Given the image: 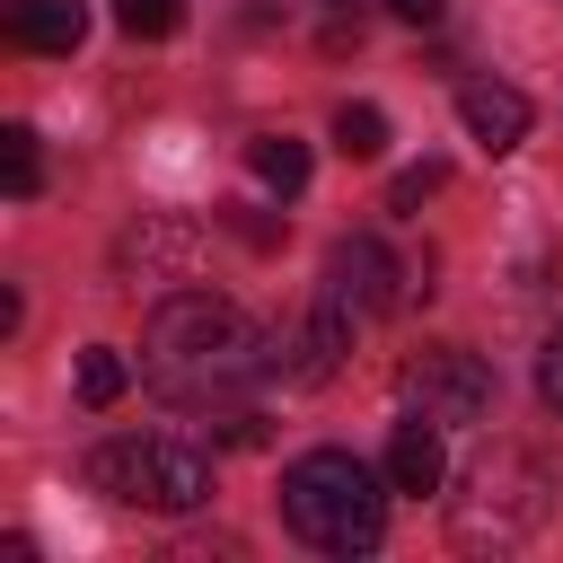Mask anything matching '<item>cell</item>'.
Wrapping results in <instances>:
<instances>
[{
  "label": "cell",
  "instance_id": "obj_17",
  "mask_svg": "<svg viewBox=\"0 0 563 563\" xmlns=\"http://www.w3.org/2000/svg\"><path fill=\"white\" fill-rule=\"evenodd\" d=\"M537 396L563 413V325H554V334H545V352H537Z\"/></svg>",
  "mask_w": 563,
  "mask_h": 563
},
{
  "label": "cell",
  "instance_id": "obj_7",
  "mask_svg": "<svg viewBox=\"0 0 563 563\" xmlns=\"http://www.w3.org/2000/svg\"><path fill=\"white\" fill-rule=\"evenodd\" d=\"M325 290L352 299L361 317H387V308L405 299V264H396L378 238H334V255H325Z\"/></svg>",
  "mask_w": 563,
  "mask_h": 563
},
{
  "label": "cell",
  "instance_id": "obj_12",
  "mask_svg": "<svg viewBox=\"0 0 563 563\" xmlns=\"http://www.w3.org/2000/svg\"><path fill=\"white\" fill-rule=\"evenodd\" d=\"M0 185H9V202H35L44 194V158H35V132L26 123L0 132Z\"/></svg>",
  "mask_w": 563,
  "mask_h": 563
},
{
  "label": "cell",
  "instance_id": "obj_18",
  "mask_svg": "<svg viewBox=\"0 0 563 563\" xmlns=\"http://www.w3.org/2000/svg\"><path fill=\"white\" fill-rule=\"evenodd\" d=\"M220 220H229V229H238L246 246H282V220H264V211H246V202H229Z\"/></svg>",
  "mask_w": 563,
  "mask_h": 563
},
{
  "label": "cell",
  "instance_id": "obj_16",
  "mask_svg": "<svg viewBox=\"0 0 563 563\" xmlns=\"http://www.w3.org/2000/svg\"><path fill=\"white\" fill-rule=\"evenodd\" d=\"M449 185V158H422V167H405L396 185H387V211H413V202H431Z\"/></svg>",
  "mask_w": 563,
  "mask_h": 563
},
{
  "label": "cell",
  "instance_id": "obj_5",
  "mask_svg": "<svg viewBox=\"0 0 563 563\" xmlns=\"http://www.w3.org/2000/svg\"><path fill=\"white\" fill-rule=\"evenodd\" d=\"M396 387H405V413H431L440 431L493 413V369H484L466 343H431V352H413V361L396 369Z\"/></svg>",
  "mask_w": 563,
  "mask_h": 563
},
{
  "label": "cell",
  "instance_id": "obj_9",
  "mask_svg": "<svg viewBox=\"0 0 563 563\" xmlns=\"http://www.w3.org/2000/svg\"><path fill=\"white\" fill-rule=\"evenodd\" d=\"M387 484L396 493H440L449 484V449H440V422L431 413H405L387 431Z\"/></svg>",
  "mask_w": 563,
  "mask_h": 563
},
{
  "label": "cell",
  "instance_id": "obj_1",
  "mask_svg": "<svg viewBox=\"0 0 563 563\" xmlns=\"http://www.w3.org/2000/svg\"><path fill=\"white\" fill-rule=\"evenodd\" d=\"M141 378L167 405H238L264 378V334L238 299L220 290H167L141 325Z\"/></svg>",
  "mask_w": 563,
  "mask_h": 563
},
{
  "label": "cell",
  "instance_id": "obj_11",
  "mask_svg": "<svg viewBox=\"0 0 563 563\" xmlns=\"http://www.w3.org/2000/svg\"><path fill=\"white\" fill-rule=\"evenodd\" d=\"M246 167H255V185H273L282 202L308 185V141H290V132H264V141H246Z\"/></svg>",
  "mask_w": 563,
  "mask_h": 563
},
{
  "label": "cell",
  "instance_id": "obj_14",
  "mask_svg": "<svg viewBox=\"0 0 563 563\" xmlns=\"http://www.w3.org/2000/svg\"><path fill=\"white\" fill-rule=\"evenodd\" d=\"M114 26H123L132 44H167V35L185 26V0H114Z\"/></svg>",
  "mask_w": 563,
  "mask_h": 563
},
{
  "label": "cell",
  "instance_id": "obj_19",
  "mask_svg": "<svg viewBox=\"0 0 563 563\" xmlns=\"http://www.w3.org/2000/svg\"><path fill=\"white\" fill-rule=\"evenodd\" d=\"M387 9H396V18H413V26H431V18L449 9V0H387Z\"/></svg>",
  "mask_w": 563,
  "mask_h": 563
},
{
  "label": "cell",
  "instance_id": "obj_10",
  "mask_svg": "<svg viewBox=\"0 0 563 563\" xmlns=\"http://www.w3.org/2000/svg\"><path fill=\"white\" fill-rule=\"evenodd\" d=\"M9 35H18L26 53H79L88 0H9Z\"/></svg>",
  "mask_w": 563,
  "mask_h": 563
},
{
  "label": "cell",
  "instance_id": "obj_15",
  "mask_svg": "<svg viewBox=\"0 0 563 563\" xmlns=\"http://www.w3.org/2000/svg\"><path fill=\"white\" fill-rule=\"evenodd\" d=\"M334 150H343V158H378V150H387V114H378V106H343V114H334Z\"/></svg>",
  "mask_w": 563,
  "mask_h": 563
},
{
  "label": "cell",
  "instance_id": "obj_13",
  "mask_svg": "<svg viewBox=\"0 0 563 563\" xmlns=\"http://www.w3.org/2000/svg\"><path fill=\"white\" fill-rule=\"evenodd\" d=\"M123 387H132L123 352H114V343H88V352H79V405H88V413H106Z\"/></svg>",
  "mask_w": 563,
  "mask_h": 563
},
{
  "label": "cell",
  "instance_id": "obj_6",
  "mask_svg": "<svg viewBox=\"0 0 563 563\" xmlns=\"http://www.w3.org/2000/svg\"><path fill=\"white\" fill-rule=\"evenodd\" d=\"M352 299H317L308 317H290V325H273L264 334V378H282V387H325L334 369H343V352H352Z\"/></svg>",
  "mask_w": 563,
  "mask_h": 563
},
{
  "label": "cell",
  "instance_id": "obj_4",
  "mask_svg": "<svg viewBox=\"0 0 563 563\" xmlns=\"http://www.w3.org/2000/svg\"><path fill=\"white\" fill-rule=\"evenodd\" d=\"M519 466H528L519 449H493V457L466 466V493H457V537H466V545H519V537L545 519V475H537L528 493H510Z\"/></svg>",
  "mask_w": 563,
  "mask_h": 563
},
{
  "label": "cell",
  "instance_id": "obj_3",
  "mask_svg": "<svg viewBox=\"0 0 563 563\" xmlns=\"http://www.w3.org/2000/svg\"><path fill=\"white\" fill-rule=\"evenodd\" d=\"M88 484L123 510H202L211 501V457L194 440H167V431H123V440H97L88 457Z\"/></svg>",
  "mask_w": 563,
  "mask_h": 563
},
{
  "label": "cell",
  "instance_id": "obj_8",
  "mask_svg": "<svg viewBox=\"0 0 563 563\" xmlns=\"http://www.w3.org/2000/svg\"><path fill=\"white\" fill-rule=\"evenodd\" d=\"M457 123H466V141H475L484 158H501V150H519V141H528L537 106H528L510 79H466V88H457Z\"/></svg>",
  "mask_w": 563,
  "mask_h": 563
},
{
  "label": "cell",
  "instance_id": "obj_2",
  "mask_svg": "<svg viewBox=\"0 0 563 563\" xmlns=\"http://www.w3.org/2000/svg\"><path fill=\"white\" fill-rule=\"evenodd\" d=\"M387 493V466H361L352 449H308L282 466V528L317 554H378Z\"/></svg>",
  "mask_w": 563,
  "mask_h": 563
}]
</instances>
